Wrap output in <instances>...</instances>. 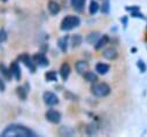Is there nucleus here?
<instances>
[{
  "mask_svg": "<svg viewBox=\"0 0 147 137\" xmlns=\"http://www.w3.org/2000/svg\"><path fill=\"white\" fill-rule=\"evenodd\" d=\"M0 136L1 137H29V136H31V137H33L34 136V134L30 130V129H28V128H25L24 125H21V124H10V125H8L1 134H0Z\"/></svg>",
  "mask_w": 147,
  "mask_h": 137,
  "instance_id": "obj_1",
  "label": "nucleus"
},
{
  "mask_svg": "<svg viewBox=\"0 0 147 137\" xmlns=\"http://www.w3.org/2000/svg\"><path fill=\"white\" fill-rule=\"evenodd\" d=\"M80 23V20L78 16H75V15H68L65 16L62 22H61V30L63 31H69L76 26H78Z\"/></svg>",
  "mask_w": 147,
  "mask_h": 137,
  "instance_id": "obj_2",
  "label": "nucleus"
},
{
  "mask_svg": "<svg viewBox=\"0 0 147 137\" xmlns=\"http://www.w3.org/2000/svg\"><path fill=\"white\" fill-rule=\"evenodd\" d=\"M91 92L95 97H106L110 93V86L107 83H94L91 86Z\"/></svg>",
  "mask_w": 147,
  "mask_h": 137,
  "instance_id": "obj_3",
  "label": "nucleus"
},
{
  "mask_svg": "<svg viewBox=\"0 0 147 137\" xmlns=\"http://www.w3.org/2000/svg\"><path fill=\"white\" fill-rule=\"evenodd\" d=\"M42 99H44L45 104L48 106H54V105L59 104V98L56 97V94H54L53 92H49V91H46L42 94Z\"/></svg>",
  "mask_w": 147,
  "mask_h": 137,
  "instance_id": "obj_4",
  "label": "nucleus"
},
{
  "mask_svg": "<svg viewBox=\"0 0 147 137\" xmlns=\"http://www.w3.org/2000/svg\"><path fill=\"white\" fill-rule=\"evenodd\" d=\"M45 116H46L47 121H49L51 123H59L60 120H61V114H60V112H57V111H55V109H49V111H47L46 114H45Z\"/></svg>",
  "mask_w": 147,
  "mask_h": 137,
  "instance_id": "obj_5",
  "label": "nucleus"
},
{
  "mask_svg": "<svg viewBox=\"0 0 147 137\" xmlns=\"http://www.w3.org/2000/svg\"><path fill=\"white\" fill-rule=\"evenodd\" d=\"M20 60L22 61V62H24V64L32 71V73H34L36 71V62L34 61H32V59L28 55V54H22L21 56H20Z\"/></svg>",
  "mask_w": 147,
  "mask_h": 137,
  "instance_id": "obj_6",
  "label": "nucleus"
},
{
  "mask_svg": "<svg viewBox=\"0 0 147 137\" xmlns=\"http://www.w3.org/2000/svg\"><path fill=\"white\" fill-rule=\"evenodd\" d=\"M33 61L36 62V64L40 66V67H46L48 66V59L45 56L44 53H36L33 55Z\"/></svg>",
  "mask_w": 147,
  "mask_h": 137,
  "instance_id": "obj_7",
  "label": "nucleus"
},
{
  "mask_svg": "<svg viewBox=\"0 0 147 137\" xmlns=\"http://www.w3.org/2000/svg\"><path fill=\"white\" fill-rule=\"evenodd\" d=\"M102 55H103V58H106L107 60H115V59H117L118 53H117V51H116L114 47H108V48H106V50L102 52Z\"/></svg>",
  "mask_w": 147,
  "mask_h": 137,
  "instance_id": "obj_8",
  "label": "nucleus"
},
{
  "mask_svg": "<svg viewBox=\"0 0 147 137\" xmlns=\"http://www.w3.org/2000/svg\"><path fill=\"white\" fill-rule=\"evenodd\" d=\"M75 68H76V71H77L78 74L84 75V74H85V73L88 70V63H87L86 61L80 60V61H77V62H76Z\"/></svg>",
  "mask_w": 147,
  "mask_h": 137,
  "instance_id": "obj_9",
  "label": "nucleus"
},
{
  "mask_svg": "<svg viewBox=\"0 0 147 137\" xmlns=\"http://www.w3.org/2000/svg\"><path fill=\"white\" fill-rule=\"evenodd\" d=\"M10 71L14 75V77H15L16 81H20L21 79V68H20V66H18L17 62H15V61L11 62V64H10Z\"/></svg>",
  "mask_w": 147,
  "mask_h": 137,
  "instance_id": "obj_10",
  "label": "nucleus"
},
{
  "mask_svg": "<svg viewBox=\"0 0 147 137\" xmlns=\"http://www.w3.org/2000/svg\"><path fill=\"white\" fill-rule=\"evenodd\" d=\"M47 8H48V12H49L52 15H56V14H59V12H60V5H59L56 1H54V0H51V1L48 2Z\"/></svg>",
  "mask_w": 147,
  "mask_h": 137,
  "instance_id": "obj_11",
  "label": "nucleus"
},
{
  "mask_svg": "<svg viewBox=\"0 0 147 137\" xmlns=\"http://www.w3.org/2000/svg\"><path fill=\"white\" fill-rule=\"evenodd\" d=\"M69 74H70V66L67 62H64L61 66V68H60V75H61L62 79L63 81H67V78L69 77Z\"/></svg>",
  "mask_w": 147,
  "mask_h": 137,
  "instance_id": "obj_12",
  "label": "nucleus"
},
{
  "mask_svg": "<svg viewBox=\"0 0 147 137\" xmlns=\"http://www.w3.org/2000/svg\"><path fill=\"white\" fill-rule=\"evenodd\" d=\"M109 66L108 64H106V63H102V62H99V63H96V66H95V71L98 73V74H100V75H105V74H107L108 71H109Z\"/></svg>",
  "mask_w": 147,
  "mask_h": 137,
  "instance_id": "obj_13",
  "label": "nucleus"
},
{
  "mask_svg": "<svg viewBox=\"0 0 147 137\" xmlns=\"http://www.w3.org/2000/svg\"><path fill=\"white\" fill-rule=\"evenodd\" d=\"M70 1H71V6L74 9H76L77 12H82L86 0H70Z\"/></svg>",
  "mask_w": 147,
  "mask_h": 137,
  "instance_id": "obj_14",
  "label": "nucleus"
},
{
  "mask_svg": "<svg viewBox=\"0 0 147 137\" xmlns=\"http://www.w3.org/2000/svg\"><path fill=\"white\" fill-rule=\"evenodd\" d=\"M109 43V37L107 36V35H103L98 41H96V44H95V50H100V48H102L105 45H107Z\"/></svg>",
  "mask_w": 147,
  "mask_h": 137,
  "instance_id": "obj_15",
  "label": "nucleus"
},
{
  "mask_svg": "<svg viewBox=\"0 0 147 137\" xmlns=\"http://www.w3.org/2000/svg\"><path fill=\"white\" fill-rule=\"evenodd\" d=\"M84 78L86 82H90V83H95L98 81V77L93 71H86L84 74Z\"/></svg>",
  "mask_w": 147,
  "mask_h": 137,
  "instance_id": "obj_16",
  "label": "nucleus"
},
{
  "mask_svg": "<svg viewBox=\"0 0 147 137\" xmlns=\"http://www.w3.org/2000/svg\"><path fill=\"white\" fill-rule=\"evenodd\" d=\"M57 44H59V47H60V50L62 52H67V48H68V37L65 36V37L60 38Z\"/></svg>",
  "mask_w": 147,
  "mask_h": 137,
  "instance_id": "obj_17",
  "label": "nucleus"
},
{
  "mask_svg": "<svg viewBox=\"0 0 147 137\" xmlns=\"http://www.w3.org/2000/svg\"><path fill=\"white\" fill-rule=\"evenodd\" d=\"M0 73L5 76L6 79H10L11 77V71H10V68L8 69L3 63H0Z\"/></svg>",
  "mask_w": 147,
  "mask_h": 137,
  "instance_id": "obj_18",
  "label": "nucleus"
},
{
  "mask_svg": "<svg viewBox=\"0 0 147 137\" xmlns=\"http://www.w3.org/2000/svg\"><path fill=\"white\" fill-rule=\"evenodd\" d=\"M82 41H83V38H82L80 35H74V36L71 37V44H72V47H77V46H79V45L82 44Z\"/></svg>",
  "mask_w": 147,
  "mask_h": 137,
  "instance_id": "obj_19",
  "label": "nucleus"
},
{
  "mask_svg": "<svg viewBox=\"0 0 147 137\" xmlns=\"http://www.w3.org/2000/svg\"><path fill=\"white\" fill-rule=\"evenodd\" d=\"M98 10H99V5H98V2L92 0V1L90 2V7H88V12H90V14H91V15H94Z\"/></svg>",
  "mask_w": 147,
  "mask_h": 137,
  "instance_id": "obj_20",
  "label": "nucleus"
},
{
  "mask_svg": "<svg viewBox=\"0 0 147 137\" xmlns=\"http://www.w3.org/2000/svg\"><path fill=\"white\" fill-rule=\"evenodd\" d=\"M45 78L49 82H53V81H57V76H56V73L54 70H49L45 74Z\"/></svg>",
  "mask_w": 147,
  "mask_h": 137,
  "instance_id": "obj_21",
  "label": "nucleus"
},
{
  "mask_svg": "<svg viewBox=\"0 0 147 137\" xmlns=\"http://www.w3.org/2000/svg\"><path fill=\"white\" fill-rule=\"evenodd\" d=\"M98 38H99V32H91V33L87 36L86 40H87V43H90V44H94V43L98 40Z\"/></svg>",
  "mask_w": 147,
  "mask_h": 137,
  "instance_id": "obj_22",
  "label": "nucleus"
},
{
  "mask_svg": "<svg viewBox=\"0 0 147 137\" xmlns=\"http://www.w3.org/2000/svg\"><path fill=\"white\" fill-rule=\"evenodd\" d=\"M109 10H110V3H109L108 0H105V1L102 2V6H101V12H102L103 14H108Z\"/></svg>",
  "mask_w": 147,
  "mask_h": 137,
  "instance_id": "obj_23",
  "label": "nucleus"
},
{
  "mask_svg": "<svg viewBox=\"0 0 147 137\" xmlns=\"http://www.w3.org/2000/svg\"><path fill=\"white\" fill-rule=\"evenodd\" d=\"M26 92H28V90H24V87H17V94H18V97L22 99V100H24L25 98H26Z\"/></svg>",
  "mask_w": 147,
  "mask_h": 137,
  "instance_id": "obj_24",
  "label": "nucleus"
},
{
  "mask_svg": "<svg viewBox=\"0 0 147 137\" xmlns=\"http://www.w3.org/2000/svg\"><path fill=\"white\" fill-rule=\"evenodd\" d=\"M7 39V35H6V32L1 29L0 30V43H2V41H5Z\"/></svg>",
  "mask_w": 147,
  "mask_h": 137,
  "instance_id": "obj_25",
  "label": "nucleus"
},
{
  "mask_svg": "<svg viewBox=\"0 0 147 137\" xmlns=\"http://www.w3.org/2000/svg\"><path fill=\"white\" fill-rule=\"evenodd\" d=\"M138 67L141 69V71H142V73L146 70V67H145V64L142 63V61H138Z\"/></svg>",
  "mask_w": 147,
  "mask_h": 137,
  "instance_id": "obj_26",
  "label": "nucleus"
},
{
  "mask_svg": "<svg viewBox=\"0 0 147 137\" xmlns=\"http://www.w3.org/2000/svg\"><path fill=\"white\" fill-rule=\"evenodd\" d=\"M126 10H131V12H133V10H139V8L138 7H126Z\"/></svg>",
  "mask_w": 147,
  "mask_h": 137,
  "instance_id": "obj_27",
  "label": "nucleus"
},
{
  "mask_svg": "<svg viewBox=\"0 0 147 137\" xmlns=\"http://www.w3.org/2000/svg\"><path fill=\"white\" fill-rule=\"evenodd\" d=\"M0 90H1V91L5 90V83L2 82V79H0Z\"/></svg>",
  "mask_w": 147,
  "mask_h": 137,
  "instance_id": "obj_28",
  "label": "nucleus"
},
{
  "mask_svg": "<svg viewBox=\"0 0 147 137\" xmlns=\"http://www.w3.org/2000/svg\"><path fill=\"white\" fill-rule=\"evenodd\" d=\"M3 1H6V0H3Z\"/></svg>",
  "mask_w": 147,
  "mask_h": 137,
  "instance_id": "obj_29",
  "label": "nucleus"
}]
</instances>
